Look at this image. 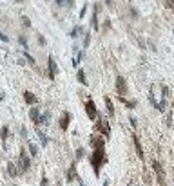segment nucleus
<instances>
[{"label": "nucleus", "mask_w": 174, "mask_h": 186, "mask_svg": "<svg viewBox=\"0 0 174 186\" xmlns=\"http://www.w3.org/2000/svg\"><path fill=\"white\" fill-rule=\"evenodd\" d=\"M27 148H29V154H31V157H36V155H38V148H36L33 143H27Z\"/></svg>", "instance_id": "a211bd4d"}, {"label": "nucleus", "mask_w": 174, "mask_h": 186, "mask_svg": "<svg viewBox=\"0 0 174 186\" xmlns=\"http://www.w3.org/2000/svg\"><path fill=\"white\" fill-rule=\"evenodd\" d=\"M47 67H49V78L55 80L56 72H58V65H56V61H55V56H49L47 58Z\"/></svg>", "instance_id": "20e7f679"}, {"label": "nucleus", "mask_w": 174, "mask_h": 186, "mask_svg": "<svg viewBox=\"0 0 174 186\" xmlns=\"http://www.w3.org/2000/svg\"><path fill=\"white\" fill-rule=\"evenodd\" d=\"M4 98H5V94H4V92H0V101H2Z\"/></svg>", "instance_id": "72a5a7b5"}, {"label": "nucleus", "mask_w": 174, "mask_h": 186, "mask_svg": "<svg viewBox=\"0 0 174 186\" xmlns=\"http://www.w3.org/2000/svg\"><path fill=\"white\" fill-rule=\"evenodd\" d=\"M89 42H91V34H89V33H85V38H84V47L89 45Z\"/></svg>", "instance_id": "b1692460"}, {"label": "nucleus", "mask_w": 174, "mask_h": 186, "mask_svg": "<svg viewBox=\"0 0 174 186\" xmlns=\"http://www.w3.org/2000/svg\"><path fill=\"white\" fill-rule=\"evenodd\" d=\"M85 13H87V4L82 5V9H80V18H84L85 16Z\"/></svg>", "instance_id": "393cba45"}, {"label": "nucleus", "mask_w": 174, "mask_h": 186, "mask_svg": "<svg viewBox=\"0 0 174 186\" xmlns=\"http://www.w3.org/2000/svg\"><path fill=\"white\" fill-rule=\"evenodd\" d=\"M8 172H9L11 177H16V175H18V170H16V166H15V163H8Z\"/></svg>", "instance_id": "f3484780"}, {"label": "nucleus", "mask_w": 174, "mask_h": 186, "mask_svg": "<svg viewBox=\"0 0 174 186\" xmlns=\"http://www.w3.org/2000/svg\"><path fill=\"white\" fill-rule=\"evenodd\" d=\"M38 42H40V45H45V44H47V40H45L42 34H38Z\"/></svg>", "instance_id": "c85d7f7f"}, {"label": "nucleus", "mask_w": 174, "mask_h": 186, "mask_svg": "<svg viewBox=\"0 0 174 186\" xmlns=\"http://www.w3.org/2000/svg\"><path fill=\"white\" fill-rule=\"evenodd\" d=\"M129 186H131V184H129Z\"/></svg>", "instance_id": "f704fd0d"}, {"label": "nucleus", "mask_w": 174, "mask_h": 186, "mask_svg": "<svg viewBox=\"0 0 174 186\" xmlns=\"http://www.w3.org/2000/svg\"><path fill=\"white\" fill-rule=\"evenodd\" d=\"M116 92L120 96H123L127 92V81H125L123 76H116Z\"/></svg>", "instance_id": "7ed1b4c3"}, {"label": "nucleus", "mask_w": 174, "mask_h": 186, "mask_svg": "<svg viewBox=\"0 0 174 186\" xmlns=\"http://www.w3.org/2000/svg\"><path fill=\"white\" fill-rule=\"evenodd\" d=\"M73 179H76V168H75V164H71L69 170H67V181L71 183Z\"/></svg>", "instance_id": "dca6fc26"}, {"label": "nucleus", "mask_w": 174, "mask_h": 186, "mask_svg": "<svg viewBox=\"0 0 174 186\" xmlns=\"http://www.w3.org/2000/svg\"><path fill=\"white\" fill-rule=\"evenodd\" d=\"M152 166H154V172H156V179H158V181L163 184V183H165V174H163L162 164H160L158 161H154V163H152Z\"/></svg>", "instance_id": "0eeeda50"}, {"label": "nucleus", "mask_w": 174, "mask_h": 186, "mask_svg": "<svg viewBox=\"0 0 174 186\" xmlns=\"http://www.w3.org/2000/svg\"><path fill=\"white\" fill-rule=\"evenodd\" d=\"M24 99H25V103H27V105H36V103H38V98H36L33 92H29V91L24 92Z\"/></svg>", "instance_id": "9d476101"}, {"label": "nucleus", "mask_w": 174, "mask_h": 186, "mask_svg": "<svg viewBox=\"0 0 174 186\" xmlns=\"http://www.w3.org/2000/svg\"><path fill=\"white\" fill-rule=\"evenodd\" d=\"M25 58H27V61H29L31 65H35V58H33V56H31L29 52H25Z\"/></svg>", "instance_id": "bb28decb"}, {"label": "nucleus", "mask_w": 174, "mask_h": 186, "mask_svg": "<svg viewBox=\"0 0 174 186\" xmlns=\"http://www.w3.org/2000/svg\"><path fill=\"white\" fill-rule=\"evenodd\" d=\"M38 116H40V108L38 107H33L29 110V118H31V121L35 123V125H38Z\"/></svg>", "instance_id": "f8f14e48"}, {"label": "nucleus", "mask_w": 174, "mask_h": 186, "mask_svg": "<svg viewBox=\"0 0 174 186\" xmlns=\"http://www.w3.org/2000/svg\"><path fill=\"white\" fill-rule=\"evenodd\" d=\"M129 121H131V125H132V128H136V119L132 118V116H131V118H129Z\"/></svg>", "instance_id": "7c9ffc66"}, {"label": "nucleus", "mask_w": 174, "mask_h": 186, "mask_svg": "<svg viewBox=\"0 0 174 186\" xmlns=\"http://www.w3.org/2000/svg\"><path fill=\"white\" fill-rule=\"evenodd\" d=\"M71 118H73V116L69 112H64L62 116H60V121H58L60 128H62V130H67L69 128V123H71Z\"/></svg>", "instance_id": "423d86ee"}, {"label": "nucleus", "mask_w": 174, "mask_h": 186, "mask_svg": "<svg viewBox=\"0 0 174 186\" xmlns=\"http://www.w3.org/2000/svg\"><path fill=\"white\" fill-rule=\"evenodd\" d=\"M84 155H85V148L80 146V148L76 150V159H78V161H80V159H84Z\"/></svg>", "instance_id": "412c9836"}, {"label": "nucleus", "mask_w": 174, "mask_h": 186, "mask_svg": "<svg viewBox=\"0 0 174 186\" xmlns=\"http://www.w3.org/2000/svg\"><path fill=\"white\" fill-rule=\"evenodd\" d=\"M89 161L92 164V168H95V175L100 177V166L105 164V150H95V152L91 154Z\"/></svg>", "instance_id": "f257e3e1"}, {"label": "nucleus", "mask_w": 174, "mask_h": 186, "mask_svg": "<svg viewBox=\"0 0 174 186\" xmlns=\"http://www.w3.org/2000/svg\"><path fill=\"white\" fill-rule=\"evenodd\" d=\"M125 105H127V107H131V108H132V107H136V103H134V101H125Z\"/></svg>", "instance_id": "2f4dec72"}, {"label": "nucleus", "mask_w": 174, "mask_h": 186, "mask_svg": "<svg viewBox=\"0 0 174 186\" xmlns=\"http://www.w3.org/2000/svg\"><path fill=\"white\" fill-rule=\"evenodd\" d=\"M22 25L24 27H31V20L27 16H22Z\"/></svg>", "instance_id": "5701e85b"}, {"label": "nucleus", "mask_w": 174, "mask_h": 186, "mask_svg": "<svg viewBox=\"0 0 174 186\" xmlns=\"http://www.w3.org/2000/svg\"><path fill=\"white\" fill-rule=\"evenodd\" d=\"M22 136H24V137L27 136V128H25V127H22Z\"/></svg>", "instance_id": "473e14b6"}, {"label": "nucleus", "mask_w": 174, "mask_h": 186, "mask_svg": "<svg viewBox=\"0 0 174 186\" xmlns=\"http://www.w3.org/2000/svg\"><path fill=\"white\" fill-rule=\"evenodd\" d=\"M80 31H82V27H80V25H78V27H75V29H73V31H71V36H73V38H75V36H76V34H78Z\"/></svg>", "instance_id": "a878e982"}, {"label": "nucleus", "mask_w": 174, "mask_h": 186, "mask_svg": "<svg viewBox=\"0 0 174 186\" xmlns=\"http://www.w3.org/2000/svg\"><path fill=\"white\" fill-rule=\"evenodd\" d=\"M96 128L100 130V132H103L105 134V137H109L111 136V127H109V123H107V121H98V125H96Z\"/></svg>", "instance_id": "6e6552de"}, {"label": "nucleus", "mask_w": 174, "mask_h": 186, "mask_svg": "<svg viewBox=\"0 0 174 186\" xmlns=\"http://www.w3.org/2000/svg\"><path fill=\"white\" fill-rule=\"evenodd\" d=\"M105 107H107V112H109V116L112 118V116H114V105H112L111 98H107V96H105Z\"/></svg>", "instance_id": "4468645a"}, {"label": "nucleus", "mask_w": 174, "mask_h": 186, "mask_svg": "<svg viewBox=\"0 0 174 186\" xmlns=\"http://www.w3.org/2000/svg\"><path fill=\"white\" fill-rule=\"evenodd\" d=\"M98 7H100V4H95V13H92V18H91V25H92L95 31L100 29V25H98Z\"/></svg>", "instance_id": "9b49d317"}, {"label": "nucleus", "mask_w": 174, "mask_h": 186, "mask_svg": "<svg viewBox=\"0 0 174 186\" xmlns=\"http://www.w3.org/2000/svg\"><path fill=\"white\" fill-rule=\"evenodd\" d=\"M40 123H45V125H47L49 123V112H44L42 116H38V125Z\"/></svg>", "instance_id": "6ab92c4d"}, {"label": "nucleus", "mask_w": 174, "mask_h": 186, "mask_svg": "<svg viewBox=\"0 0 174 186\" xmlns=\"http://www.w3.org/2000/svg\"><path fill=\"white\" fill-rule=\"evenodd\" d=\"M40 186H49V179H47V177H42V181H40Z\"/></svg>", "instance_id": "cd10ccee"}, {"label": "nucleus", "mask_w": 174, "mask_h": 186, "mask_svg": "<svg viewBox=\"0 0 174 186\" xmlns=\"http://www.w3.org/2000/svg\"><path fill=\"white\" fill-rule=\"evenodd\" d=\"M18 42H20V45H22V47H27V38H25L24 34H20V36H18Z\"/></svg>", "instance_id": "4be33fe9"}, {"label": "nucleus", "mask_w": 174, "mask_h": 186, "mask_svg": "<svg viewBox=\"0 0 174 186\" xmlns=\"http://www.w3.org/2000/svg\"><path fill=\"white\" fill-rule=\"evenodd\" d=\"M132 141H134V148H136V154L140 159H145V154H143V148H142V144H140V139H138V136L136 134H132Z\"/></svg>", "instance_id": "1a4fd4ad"}, {"label": "nucleus", "mask_w": 174, "mask_h": 186, "mask_svg": "<svg viewBox=\"0 0 174 186\" xmlns=\"http://www.w3.org/2000/svg\"><path fill=\"white\" fill-rule=\"evenodd\" d=\"M8 136H9V128H8V127H2V128H0V137H2L4 148H8V144H5V141H8Z\"/></svg>", "instance_id": "ddd939ff"}, {"label": "nucleus", "mask_w": 174, "mask_h": 186, "mask_svg": "<svg viewBox=\"0 0 174 186\" xmlns=\"http://www.w3.org/2000/svg\"><path fill=\"white\" fill-rule=\"evenodd\" d=\"M85 112H87V118H89V119H96L98 118V110H96V105H95V101H92V98H87V101H85Z\"/></svg>", "instance_id": "f03ea898"}, {"label": "nucleus", "mask_w": 174, "mask_h": 186, "mask_svg": "<svg viewBox=\"0 0 174 186\" xmlns=\"http://www.w3.org/2000/svg\"><path fill=\"white\" fill-rule=\"evenodd\" d=\"M36 136L40 137V141H42V144H44V146H45V144L49 143V139H47V136H45V134H42V130H36Z\"/></svg>", "instance_id": "aec40b11"}, {"label": "nucleus", "mask_w": 174, "mask_h": 186, "mask_svg": "<svg viewBox=\"0 0 174 186\" xmlns=\"http://www.w3.org/2000/svg\"><path fill=\"white\" fill-rule=\"evenodd\" d=\"M20 161H22V172H27L31 166V161H29V155L25 154V148H20Z\"/></svg>", "instance_id": "39448f33"}, {"label": "nucleus", "mask_w": 174, "mask_h": 186, "mask_svg": "<svg viewBox=\"0 0 174 186\" xmlns=\"http://www.w3.org/2000/svg\"><path fill=\"white\" fill-rule=\"evenodd\" d=\"M76 78L78 81L82 85H87V78H85V71H82V69H78V72H76Z\"/></svg>", "instance_id": "2eb2a0df"}, {"label": "nucleus", "mask_w": 174, "mask_h": 186, "mask_svg": "<svg viewBox=\"0 0 174 186\" xmlns=\"http://www.w3.org/2000/svg\"><path fill=\"white\" fill-rule=\"evenodd\" d=\"M0 40H2V42H9V38H8V36H5V34H4V33H0Z\"/></svg>", "instance_id": "c756f323"}]
</instances>
